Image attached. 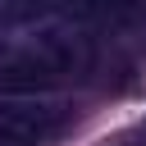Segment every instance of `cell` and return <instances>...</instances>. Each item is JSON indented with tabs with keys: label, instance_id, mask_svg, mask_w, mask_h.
<instances>
[{
	"label": "cell",
	"instance_id": "cell-1",
	"mask_svg": "<svg viewBox=\"0 0 146 146\" xmlns=\"http://www.w3.org/2000/svg\"><path fill=\"white\" fill-rule=\"evenodd\" d=\"M96 59L91 18L78 0H41L0 18V91H59Z\"/></svg>",
	"mask_w": 146,
	"mask_h": 146
},
{
	"label": "cell",
	"instance_id": "cell-2",
	"mask_svg": "<svg viewBox=\"0 0 146 146\" xmlns=\"http://www.w3.org/2000/svg\"><path fill=\"white\" fill-rule=\"evenodd\" d=\"M73 119L59 91H0V146H46Z\"/></svg>",
	"mask_w": 146,
	"mask_h": 146
}]
</instances>
